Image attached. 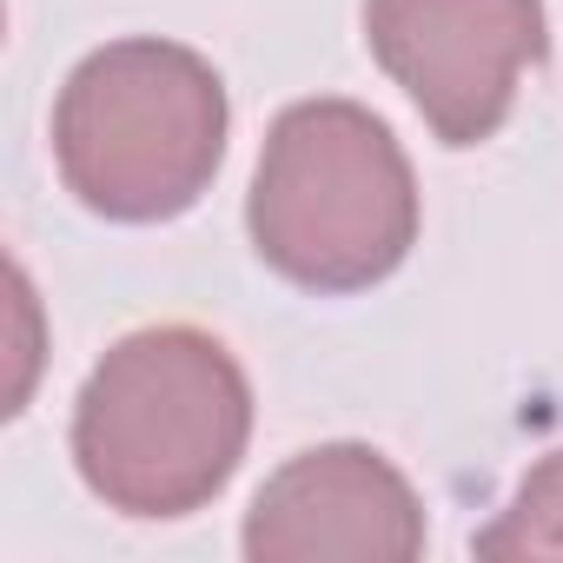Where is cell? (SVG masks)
I'll return each instance as SVG.
<instances>
[{"label":"cell","instance_id":"6da1fadb","mask_svg":"<svg viewBox=\"0 0 563 563\" xmlns=\"http://www.w3.org/2000/svg\"><path fill=\"white\" fill-rule=\"evenodd\" d=\"M252 444V385L199 325L126 332L74 398V464L120 517L206 510Z\"/></svg>","mask_w":563,"mask_h":563},{"label":"cell","instance_id":"7a4b0ae2","mask_svg":"<svg viewBox=\"0 0 563 563\" xmlns=\"http://www.w3.org/2000/svg\"><path fill=\"white\" fill-rule=\"evenodd\" d=\"M245 225L299 292H372L418 245V173L372 107L299 100L265 133Z\"/></svg>","mask_w":563,"mask_h":563},{"label":"cell","instance_id":"3957f363","mask_svg":"<svg viewBox=\"0 0 563 563\" xmlns=\"http://www.w3.org/2000/svg\"><path fill=\"white\" fill-rule=\"evenodd\" d=\"M225 80L206 54L133 34L87 54L54 100V166L113 225H159L206 199L225 159Z\"/></svg>","mask_w":563,"mask_h":563},{"label":"cell","instance_id":"277c9868","mask_svg":"<svg viewBox=\"0 0 563 563\" xmlns=\"http://www.w3.org/2000/svg\"><path fill=\"white\" fill-rule=\"evenodd\" d=\"M365 47L444 146H477L550 60V21L543 0H365Z\"/></svg>","mask_w":563,"mask_h":563},{"label":"cell","instance_id":"5b68a950","mask_svg":"<svg viewBox=\"0 0 563 563\" xmlns=\"http://www.w3.org/2000/svg\"><path fill=\"white\" fill-rule=\"evenodd\" d=\"M424 504L372 444H319L286 457L245 510L252 563H411Z\"/></svg>","mask_w":563,"mask_h":563},{"label":"cell","instance_id":"8992f818","mask_svg":"<svg viewBox=\"0 0 563 563\" xmlns=\"http://www.w3.org/2000/svg\"><path fill=\"white\" fill-rule=\"evenodd\" d=\"M477 556L490 563H563V444L537 457L497 523L477 530Z\"/></svg>","mask_w":563,"mask_h":563}]
</instances>
